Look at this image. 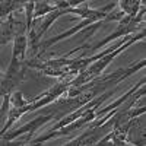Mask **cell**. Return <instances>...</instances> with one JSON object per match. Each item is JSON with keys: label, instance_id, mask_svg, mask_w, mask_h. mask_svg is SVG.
I'll return each mask as SVG.
<instances>
[{"label": "cell", "instance_id": "obj_7", "mask_svg": "<svg viewBox=\"0 0 146 146\" xmlns=\"http://www.w3.org/2000/svg\"><path fill=\"white\" fill-rule=\"evenodd\" d=\"M140 0H121L120 2V9L124 12L127 16L136 18L137 12L140 9Z\"/></svg>", "mask_w": 146, "mask_h": 146}, {"label": "cell", "instance_id": "obj_6", "mask_svg": "<svg viewBox=\"0 0 146 146\" xmlns=\"http://www.w3.org/2000/svg\"><path fill=\"white\" fill-rule=\"evenodd\" d=\"M145 82H146V80H145V78H143V79H142V80H140V82H139V83L136 85L135 88H131V89H130V91H129L127 94H124L123 96H121L120 100H117L115 102H113V104H110L108 107H105V108L100 110V111H96V118H101V117H102V115H104L105 113H110V111H111V110H114V108L120 107L121 104H124V102H126V101H127V100L130 98V96H131L133 94H135V91H137V89H139V88L142 86V85H145Z\"/></svg>", "mask_w": 146, "mask_h": 146}, {"label": "cell", "instance_id": "obj_10", "mask_svg": "<svg viewBox=\"0 0 146 146\" xmlns=\"http://www.w3.org/2000/svg\"><path fill=\"white\" fill-rule=\"evenodd\" d=\"M22 3L25 2H13V0H6V2H2V9H0V15H2V19L9 16V13L15 9H19L22 6Z\"/></svg>", "mask_w": 146, "mask_h": 146}, {"label": "cell", "instance_id": "obj_2", "mask_svg": "<svg viewBox=\"0 0 146 146\" xmlns=\"http://www.w3.org/2000/svg\"><path fill=\"white\" fill-rule=\"evenodd\" d=\"M142 38H145V29H143L142 32H139L137 35L131 36V38H130L127 42H124L123 45L118 47L117 50H114L113 53H110V54L104 56L102 58L96 60V62H95L94 64H91L88 69H85L82 73H79L76 79H72V85H70V86H79V85L88 83V82H91L92 79L98 78V75H100V73H102V70H104V69H105L110 63H111V60H113V58H114L118 53H121L123 50H126V48H127L129 45H131L133 42H136V41H139V40H142Z\"/></svg>", "mask_w": 146, "mask_h": 146}, {"label": "cell", "instance_id": "obj_11", "mask_svg": "<svg viewBox=\"0 0 146 146\" xmlns=\"http://www.w3.org/2000/svg\"><path fill=\"white\" fill-rule=\"evenodd\" d=\"M25 9H27V29L28 32L32 29V18H34V10H35V2H27L25 3Z\"/></svg>", "mask_w": 146, "mask_h": 146}, {"label": "cell", "instance_id": "obj_4", "mask_svg": "<svg viewBox=\"0 0 146 146\" xmlns=\"http://www.w3.org/2000/svg\"><path fill=\"white\" fill-rule=\"evenodd\" d=\"M22 27H23V23H19L13 18V15H9L7 21L2 23V40H0V44L5 45L10 40H15Z\"/></svg>", "mask_w": 146, "mask_h": 146}, {"label": "cell", "instance_id": "obj_9", "mask_svg": "<svg viewBox=\"0 0 146 146\" xmlns=\"http://www.w3.org/2000/svg\"><path fill=\"white\" fill-rule=\"evenodd\" d=\"M57 7L54 5H48L47 2H38L35 3V10H34V18H40L45 13H53Z\"/></svg>", "mask_w": 146, "mask_h": 146}, {"label": "cell", "instance_id": "obj_5", "mask_svg": "<svg viewBox=\"0 0 146 146\" xmlns=\"http://www.w3.org/2000/svg\"><path fill=\"white\" fill-rule=\"evenodd\" d=\"M98 135H100V126L98 127H89L86 131L83 133V135H80L79 137H76L75 140H72L70 146H79V145H95L96 142H98Z\"/></svg>", "mask_w": 146, "mask_h": 146}, {"label": "cell", "instance_id": "obj_13", "mask_svg": "<svg viewBox=\"0 0 146 146\" xmlns=\"http://www.w3.org/2000/svg\"><path fill=\"white\" fill-rule=\"evenodd\" d=\"M10 94H6V95H3V104H2V111H0V117H2V120H5L6 118V115H9L7 114V111H10V108H9V101H10Z\"/></svg>", "mask_w": 146, "mask_h": 146}, {"label": "cell", "instance_id": "obj_12", "mask_svg": "<svg viewBox=\"0 0 146 146\" xmlns=\"http://www.w3.org/2000/svg\"><path fill=\"white\" fill-rule=\"evenodd\" d=\"M12 104H13L15 107H25L27 104H29V101H25L23 100V96L21 92H15L13 95H12V98H10Z\"/></svg>", "mask_w": 146, "mask_h": 146}, {"label": "cell", "instance_id": "obj_1", "mask_svg": "<svg viewBox=\"0 0 146 146\" xmlns=\"http://www.w3.org/2000/svg\"><path fill=\"white\" fill-rule=\"evenodd\" d=\"M25 31L28 29H27V25H23L15 38L13 54H12L10 64L5 73V78L2 79V89H0L2 96L6 94H10V91L18 83H21L25 79V66H27L25 53H27V45H28V38L25 35Z\"/></svg>", "mask_w": 146, "mask_h": 146}, {"label": "cell", "instance_id": "obj_8", "mask_svg": "<svg viewBox=\"0 0 146 146\" xmlns=\"http://www.w3.org/2000/svg\"><path fill=\"white\" fill-rule=\"evenodd\" d=\"M63 13H67V9H57V10L53 12V13H50V15L47 16V19L41 23V29H40V32H38V36H40V38H41V35H42L48 28H50L51 23H53L60 15H63Z\"/></svg>", "mask_w": 146, "mask_h": 146}, {"label": "cell", "instance_id": "obj_3", "mask_svg": "<svg viewBox=\"0 0 146 146\" xmlns=\"http://www.w3.org/2000/svg\"><path fill=\"white\" fill-rule=\"evenodd\" d=\"M53 114H50V115H40L38 118H35V120H32L31 123H28V124H25V126H22L21 129H18L16 131H10V133H5V135H2V143L5 142V145H7V142L9 140H12V139H15V137H18V136H21V135H25V133L28 131L29 133V137L35 133V130L36 129H40L42 124H45L47 121H50V120H53Z\"/></svg>", "mask_w": 146, "mask_h": 146}]
</instances>
